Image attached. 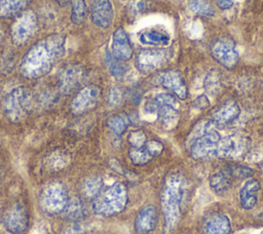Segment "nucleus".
Instances as JSON below:
<instances>
[{
  "label": "nucleus",
  "mask_w": 263,
  "mask_h": 234,
  "mask_svg": "<svg viewBox=\"0 0 263 234\" xmlns=\"http://www.w3.org/2000/svg\"><path fill=\"white\" fill-rule=\"evenodd\" d=\"M170 35L166 32L158 30L143 31L139 36V40L142 44L156 47L167 46L170 44Z\"/></svg>",
  "instance_id": "obj_26"
},
{
  "label": "nucleus",
  "mask_w": 263,
  "mask_h": 234,
  "mask_svg": "<svg viewBox=\"0 0 263 234\" xmlns=\"http://www.w3.org/2000/svg\"><path fill=\"white\" fill-rule=\"evenodd\" d=\"M260 234H263V231H262V232H261V233H260Z\"/></svg>",
  "instance_id": "obj_45"
},
{
  "label": "nucleus",
  "mask_w": 263,
  "mask_h": 234,
  "mask_svg": "<svg viewBox=\"0 0 263 234\" xmlns=\"http://www.w3.org/2000/svg\"><path fill=\"white\" fill-rule=\"evenodd\" d=\"M158 83L167 89L179 100H186L188 96V88L182 74L175 69H168L160 72L157 76Z\"/></svg>",
  "instance_id": "obj_15"
},
{
  "label": "nucleus",
  "mask_w": 263,
  "mask_h": 234,
  "mask_svg": "<svg viewBox=\"0 0 263 234\" xmlns=\"http://www.w3.org/2000/svg\"><path fill=\"white\" fill-rule=\"evenodd\" d=\"M68 158L66 154H63L61 152L54 153L51 155V157L48 160V166L51 170H60L67 164Z\"/></svg>",
  "instance_id": "obj_36"
},
{
  "label": "nucleus",
  "mask_w": 263,
  "mask_h": 234,
  "mask_svg": "<svg viewBox=\"0 0 263 234\" xmlns=\"http://www.w3.org/2000/svg\"><path fill=\"white\" fill-rule=\"evenodd\" d=\"M260 182L256 179H249L239 190V203L241 208L246 210L253 209L258 201V193L260 191Z\"/></svg>",
  "instance_id": "obj_21"
},
{
  "label": "nucleus",
  "mask_w": 263,
  "mask_h": 234,
  "mask_svg": "<svg viewBox=\"0 0 263 234\" xmlns=\"http://www.w3.org/2000/svg\"><path fill=\"white\" fill-rule=\"evenodd\" d=\"M187 194L188 186L184 176L176 172L166 178L161 193L164 233L168 234L178 227Z\"/></svg>",
  "instance_id": "obj_2"
},
{
  "label": "nucleus",
  "mask_w": 263,
  "mask_h": 234,
  "mask_svg": "<svg viewBox=\"0 0 263 234\" xmlns=\"http://www.w3.org/2000/svg\"><path fill=\"white\" fill-rule=\"evenodd\" d=\"M55 3L60 6V7H66L68 5L71 4L72 0H54Z\"/></svg>",
  "instance_id": "obj_42"
},
{
  "label": "nucleus",
  "mask_w": 263,
  "mask_h": 234,
  "mask_svg": "<svg viewBox=\"0 0 263 234\" xmlns=\"http://www.w3.org/2000/svg\"><path fill=\"white\" fill-rule=\"evenodd\" d=\"M158 224V209L153 204L143 206L134 221V228L138 234H148L155 230Z\"/></svg>",
  "instance_id": "obj_19"
},
{
  "label": "nucleus",
  "mask_w": 263,
  "mask_h": 234,
  "mask_svg": "<svg viewBox=\"0 0 263 234\" xmlns=\"http://www.w3.org/2000/svg\"><path fill=\"white\" fill-rule=\"evenodd\" d=\"M30 3L31 0H0V20L18 15Z\"/></svg>",
  "instance_id": "obj_25"
},
{
  "label": "nucleus",
  "mask_w": 263,
  "mask_h": 234,
  "mask_svg": "<svg viewBox=\"0 0 263 234\" xmlns=\"http://www.w3.org/2000/svg\"><path fill=\"white\" fill-rule=\"evenodd\" d=\"M211 53L218 64L228 70L235 68L239 61V54L233 41L227 38L217 39L212 44Z\"/></svg>",
  "instance_id": "obj_12"
},
{
  "label": "nucleus",
  "mask_w": 263,
  "mask_h": 234,
  "mask_svg": "<svg viewBox=\"0 0 263 234\" xmlns=\"http://www.w3.org/2000/svg\"><path fill=\"white\" fill-rule=\"evenodd\" d=\"M70 6V18L72 24L76 26L82 25L87 15V5L85 0H72Z\"/></svg>",
  "instance_id": "obj_30"
},
{
  "label": "nucleus",
  "mask_w": 263,
  "mask_h": 234,
  "mask_svg": "<svg viewBox=\"0 0 263 234\" xmlns=\"http://www.w3.org/2000/svg\"><path fill=\"white\" fill-rule=\"evenodd\" d=\"M148 8H149L148 0H128L125 5L126 12L130 16L140 15Z\"/></svg>",
  "instance_id": "obj_33"
},
{
  "label": "nucleus",
  "mask_w": 263,
  "mask_h": 234,
  "mask_svg": "<svg viewBox=\"0 0 263 234\" xmlns=\"http://www.w3.org/2000/svg\"><path fill=\"white\" fill-rule=\"evenodd\" d=\"M111 53L114 57L125 62L133 57L134 49L127 32L123 27H118L112 34Z\"/></svg>",
  "instance_id": "obj_18"
},
{
  "label": "nucleus",
  "mask_w": 263,
  "mask_h": 234,
  "mask_svg": "<svg viewBox=\"0 0 263 234\" xmlns=\"http://www.w3.org/2000/svg\"><path fill=\"white\" fill-rule=\"evenodd\" d=\"M211 121L200 122L192 131L190 140V155L196 160L217 157L220 134Z\"/></svg>",
  "instance_id": "obj_4"
},
{
  "label": "nucleus",
  "mask_w": 263,
  "mask_h": 234,
  "mask_svg": "<svg viewBox=\"0 0 263 234\" xmlns=\"http://www.w3.org/2000/svg\"><path fill=\"white\" fill-rule=\"evenodd\" d=\"M86 76V69L81 64H72L67 66L61 72L59 77V92L64 95L71 94L84 83Z\"/></svg>",
  "instance_id": "obj_11"
},
{
  "label": "nucleus",
  "mask_w": 263,
  "mask_h": 234,
  "mask_svg": "<svg viewBox=\"0 0 263 234\" xmlns=\"http://www.w3.org/2000/svg\"><path fill=\"white\" fill-rule=\"evenodd\" d=\"M106 124L108 128L116 135L123 134L130 124L129 117L124 113H117L107 118Z\"/></svg>",
  "instance_id": "obj_27"
},
{
  "label": "nucleus",
  "mask_w": 263,
  "mask_h": 234,
  "mask_svg": "<svg viewBox=\"0 0 263 234\" xmlns=\"http://www.w3.org/2000/svg\"><path fill=\"white\" fill-rule=\"evenodd\" d=\"M6 118L12 123L27 119L33 109V94L25 86H16L6 93L2 103Z\"/></svg>",
  "instance_id": "obj_6"
},
{
  "label": "nucleus",
  "mask_w": 263,
  "mask_h": 234,
  "mask_svg": "<svg viewBox=\"0 0 263 234\" xmlns=\"http://www.w3.org/2000/svg\"><path fill=\"white\" fill-rule=\"evenodd\" d=\"M102 90L96 84L81 87L70 104V111L74 116H82L93 111L101 101Z\"/></svg>",
  "instance_id": "obj_9"
},
{
  "label": "nucleus",
  "mask_w": 263,
  "mask_h": 234,
  "mask_svg": "<svg viewBox=\"0 0 263 234\" xmlns=\"http://www.w3.org/2000/svg\"><path fill=\"white\" fill-rule=\"evenodd\" d=\"M69 200L68 191L61 183H51L44 187L39 196V205L48 216L61 215Z\"/></svg>",
  "instance_id": "obj_8"
},
{
  "label": "nucleus",
  "mask_w": 263,
  "mask_h": 234,
  "mask_svg": "<svg viewBox=\"0 0 263 234\" xmlns=\"http://www.w3.org/2000/svg\"><path fill=\"white\" fill-rule=\"evenodd\" d=\"M147 141L148 139L146 133L141 129L130 131L127 136V142L129 143L130 148H139L143 146Z\"/></svg>",
  "instance_id": "obj_35"
},
{
  "label": "nucleus",
  "mask_w": 263,
  "mask_h": 234,
  "mask_svg": "<svg viewBox=\"0 0 263 234\" xmlns=\"http://www.w3.org/2000/svg\"><path fill=\"white\" fill-rule=\"evenodd\" d=\"M66 35L51 33L37 40L20 62L21 75L29 80L47 75L66 53Z\"/></svg>",
  "instance_id": "obj_1"
},
{
  "label": "nucleus",
  "mask_w": 263,
  "mask_h": 234,
  "mask_svg": "<svg viewBox=\"0 0 263 234\" xmlns=\"http://www.w3.org/2000/svg\"><path fill=\"white\" fill-rule=\"evenodd\" d=\"M240 234H248V233H240Z\"/></svg>",
  "instance_id": "obj_44"
},
{
  "label": "nucleus",
  "mask_w": 263,
  "mask_h": 234,
  "mask_svg": "<svg viewBox=\"0 0 263 234\" xmlns=\"http://www.w3.org/2000/svg\"><path fill=\"white\" fill-rule=\"evenodd\" d=\"M63 218L69 222H79L86 218L87 211L84 203L78 197L69 198L63 212Z\"/></svg>",
  "instance_id": "obj_24"
},
{
  "label": "nucleus",
  "mask_w": 263,
  "mask_h": 234,
  "mask_svg": "<svg viewBox=\"0 0 263 234\" xmlns=\"http://www.w3.org/2000/svg\"><path fill=\"white\" fill-rule=\"evenodd\" d=\"M234 180L235 179L228 166L212 174L209 180V185H210V188L216 194H223L229 190Z\"/></svg>",
  "instance_id": "obj_23"
},
{
  "label": "nucleus",
  "mask_w": 263,
  "mask_h": 234,
  "mask_svg": "<svg viewBox=\"0 0 263 234\" xmlns=\"http://www.w3.org/2000/svg\"><path fill=\"white\" fill-rule=\"evenodd\" d=\"M172 56V50L167 48L141 49L135 60L137 70L142 74H149L162 67Z\"/></svg>",
  "instance_id": "obj_10"
},
{
  "label": "nucleus",
  "mask_w": 263,
  "mask_h": 234,
  "mask_svg": "<svg viewBox=\"0 0 263 234\" xmlns=\"http://www.w3.org/2000/svg\"><path fill=\"white\" fill-rule=\"evenodd\" d=\"M122 100H123L122 90L117 86L111 87L108 93V104L112 107H116L121 104Z\"/></svg>",
  "instance_id": "obj_37"
},
{
  "label": "nucleus",
  "mask_w": 263,
  "mask_h": 234,
  "mask_svg": "<svg viewBox=\"0 0 263 234\" xmlns=\"http://www.w3.org/2000/svg\"><path fill=\"white\" fill-rule=\"evenodd\" d=\"M203 86H204V89L208 93H210L212 95L217 94L220 91L221 87H222L221 86L220 72L216 69L211 70L204 78Z\"/></svg>",
  "instance_id": "obj_32"
},
{
  "label": "nucleus",
  "mask_w": 263,
  "mask_h": 234,
  "mask_svg": "<svg viewBox=\"0 0 263 234\" xmlns=\"http://www.w3.org/2000/svg\"><path fill=\"white\" fill-rule=\"evenodd\" d=\"M234 179H246L253 174V170L247 166L242 165H232L229 166Z\"/></svg>",
  "instance_id": "obj_38"
},
{
  "label": "nucleus",
  "mask_w": 263,
  "mask_h": 234,
  "mask_svg": "<svg viewBox=\"0 0 263 234\" xmlns=\"http://www.w3.org/2000/svg\"><path fill=\"white\" fill-rule=\"evenodd\" d=\"M189 9L199 16H213L215 14V8L210 0H189Z\"/></svg>",
  "instance_id": "obj_31"
},
{
  "label": "nucleus",
  "mask_w": 263,
  "mask_h": 234,
  "mask_svg": "<svg viewBox=\"0 0 263 234\" xmlns=\"http://www.w3.org/2000/svg\"><path fill=\"white\" fill-rule=\"evenodd\" d=\"M209 106H210V100L205 94L198 95L197 98H195V100L192 103V107L199 111L205 110L206 108H209Z\"/></svg>",
  "instance_id": "obj_40"
},
{
  "label": "nucleus",
  "mask_w": 263,
  "mask_h": 234,
  "mask_svg": "<svg viewBox=\"0 0 263 234\" xmlns=\"http://www.w3.org/2000/svg\"><path fill=\"white\" fill-rule=\"evenodd\" d=\"M15 66V57L11 51H6L0 56V72L9 74Z\"/></svg>",
  "instance_id": "obj_34"
},
{
  "label": "nucleus",
  "mask_w": 263,
  "mask_h": 234,
  "mask_svg": "<svg viewBox=\"0 0 263 234\" xmlns=\"http://www.w3.org/2000/svg\"><path fill=\"white\" fill-rule=\"evenodd\" d=\"M3 225L11 234H23L29 227V211L22 203L11 205L3 216Z\"/></svg>",
  "instance_id": "obj_13"
},
{
  "label": "nucleus",
  "mask_w": 263,
  "mask_h": 234,
  "mask_svg": "<svg viewBox=\"0 0 263 234\" xmlns=\"http://www.w3.org/2000/svg\"><path fill=\"white\" fill-rule=\"evenodd\" d=\"M240 114V107L235 101H227L220 105L211 116V122L215 126H224L233 122Z\"/></svg>",
  "instance_id": "obj_20"
},
{
  "label": "nucleus",
  "mask_w": 263,
  "mask_h": 234,
  "mask_svg": "<svg viewBox=\"0 0 263 234\" xmlns=\"http://www.w3.org/2000/svg\"><path fill=\"white\" fill-rule=\"evenodd\" d=\"M58 100V92H54L52 90H44L42 93H40L39 102L45 107H49L53 104H55Z\"/></svg>",
  "instance_id": "obj_39"
},
{
  "label": "nucleus",
  "mask_w": 263,
  "mask_h": 234,
  "mask_svg": "<svg viewBox=\"0 0 263 234\" xmlns=\"http://www.w3.org/2000/svg\"><path fill=\"white\" fill-rule=\"evenodd\" d=\"M230 231V219L224 213H214L210 216L203 226V234H229Z\"/></svg>",
  "instance_id": "obj_22"
},
{
  "label": "nucleus",
  "mask_w": 263,
  "mask_h": 234,
  "mask_svg": "<svg viewBox=\"0 0 263 234\" xmlns=\"http://www.w3.org/2000/svg\"><path fill=\"white\" fill-rule=\"evenodd\" d=\"M103 188H104V181L99 176L86 178L83 181L82 187H81L83 195L91 200L99 195V193L103 190Z\"/></svg>",
  "instance_id": "obj_29"
},
{
  "label": "nucleus",
  "mask_w": 263,
  "mask_h": 234,
  "mask_svg": "<svg viewBox=\"0 0 263 234\" xmlns=\"http://www.w3.org/2000/svg\"><path fill=\"white\" fill-rule=\"evenodd\" d=\"M164 149L163 144L157 140H148L139 148H129L128 157L136 166H143L160 155Z\"/></svg>",
  "instance_id": "obj_16"
},
{
  "label": "nucleus",
  "mask_w": 263,
  "mask_h": 234,
  "mask_svg": "<svg viewBox=\"0 0 263 234\" xmlns=\"http://www.w3.org/2000/svg\"><path fill=\"white\" fill-rule=\"evenodd\" d=\"M127 202L126 186L122 182H115L103 188L99 195L92 199L91 207L96 215L108 218L123 211Z\"/></svg>",
  "instance_id": "obj_3"
},
{
  "label": "nucleus",
  "mask_w": 263,
  "mask_h": 234,
  "mask_svg": "<svg viewBox=\"0 0 263 234\" xmlns=\"http://www.w3.org/2000/svg\"><path fill=\"white\" fill-rule=\"evenodd\" d=\"M177 98L170 92H160L149 99L144 105V111L155 114L160 125L166 130H173L179 122L180 112Z\"/></svg>",
  "instance_id": "obj_5"
},
{
  "label": "nucleus",
  "mask_w": 263,
  "mask_h": 234,
  "mask_svg": "<svg viewBox=\"0 0 263 234\" xmlns=\"http://www.w3.org/2000/svg\"><path fill=\"white\" fill-rule=\"evenodd\" d=\"M250 142L242 134H229L221 138L218 144L217 157L238 158L243 156L249 149Z\"/></svg>",
  "instance_id": "obj_14"
},
{
  "label": "nucleus",
  "mask_w": 263,
  "mask_h": 234,
  "mask_svg": "<svg viewBox=\"0 0 263 234\" xmlns=\"http://www.w3.org/2000/svg\"><path fill=\"white\" fill-rule=\"evenodd\" d=\"M39 27L38 15L31 9H26L15 16L10 27V40L14 46L27 44L37 33Z\"/></svg>",
  "instance_id": "obj_7"
},
{
  "label": "nucleus",
  "mask_w": 263,
  "mask_h": 234,
  "mask_svg": "<svg viewBox=\"0 0 263 234\" xmlns=\"http://www.w3.org/2000/svg\"><path fill=\"white\" fill-rule=\"evenodd\" d=\"M91 23L101 29H108L113 23L114 9L110 0H93L90 4Z\"/></svg>",
  "instance_id": "obj_17"
},
{
  "label": "nucleus",
  "mask_w": 263,
  "mask_h": 234,
  "mask_svg": "<svg viewBox=\"0 0 263 234\" xmlns=\"http://www.w3.org/2000/svg\"><path fill=\"white\" fill-rule=\"evenodd\" d=\"M3 38H4V30L0 27V42L2 41Z\"/></svg>",
  "instance_id": "obj_43"
},
{
  "label": "nucleus",
  "mask_w": 263,
  "mask_h": 234,
  "mask_svg": "<svg viewBox=\"0 0 263 234\" xmlns=\"http://www.w3.org/2000/svg\"><path fill=\"white\" fill-rule=\"evenodd\" d=\"M216 2L218 7L222 10L229 9L233 5V0H216Z\"/></svg>",
  "instance_id": "obj_41"
},
{
  "label": "nucleus",
  "mask_w": 263,
  "mask_h": 234,
  "mask_svg": "<svg viewBox=\"0 0 263 234\" xmlns=\"http://www.w3.org/2000/svg\"><path fill=\"white\" fill-rule=\"evenodd\" d=\"M105 64L110 72V74L115 77L116 79H121L127 72V67L124 62L116 59L113 56L110 50H106L105 54Z\"/></svg>",
  "instance_id": "obj_28"
}]
</instances>
